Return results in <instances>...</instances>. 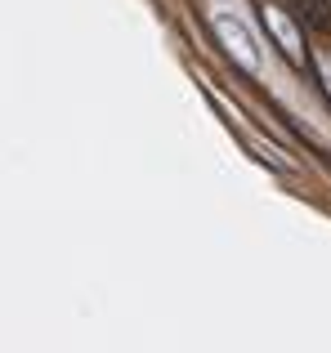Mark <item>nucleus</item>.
<instances>
[{
    "label": "nucleus",
    "mask_w": 331,
    "mask_h": 353,
    "mask_svg": "<svg viewBox=\"0 0 331 353\" xmlns=\"http://www.w3.org/2000/svg\"><path fill=\"white\" fill-rule=\"evenodd\" d=\"M215 36H219V41H224V50L233 54V59L242 63L246 72H260V50H255L251 32H246V27L237 23L233 14H215Z\"/></svg>",
    "instance_id": "nucleus-1"
},
{
    "label": "nucleus",
    "mask_w": 331,
    "mask_h": 353,
    "mask_svg": "<svg viewBox=\"0 0 331 353\" xmlns=\"http://www.w3.org/2000/svg\"><path fill=\"white\" fill-rule=\"evenodd\" d=\"M264 23L273 27V36H278V41L287 45V54L300 63V50H305V45H300V32H296V23H291V18L282 14V9H264Z\"/></svg>",
    "instance_id": "nucleus-2"
}]
</instances>
